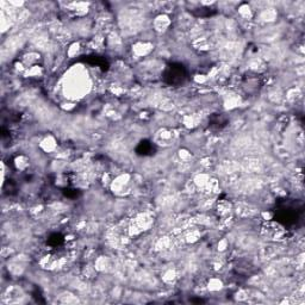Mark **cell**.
I'll return each instance as SVG.
<instances>
[{
    "label": "cell",
    "instance_id": "obj_1",
    "mask_svg": "<svg viewBox=\"0 0 305 305\" xmlns=\"http://www.w3.org/2000/svg\"><path fill=\"white\" fill-rule=\"evenodd\" d=\"M166 80L170 84H180L185 80L186 73L182 66H171L166 72Z\"/></svg>",
    "mask_w": 305,
    "mask_h": 305
}]
</instances>
